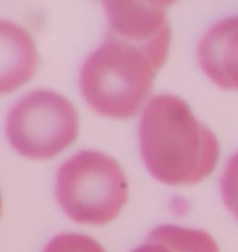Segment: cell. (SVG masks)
<instances>
[{
    "label": "cell",
    "instance_id": "obj_1",
    "mask_svg": "<svg viewBox=\"0 0 238 252\" xmlns=\"http://www.w3.org/2000/svg\"><path fill=\"white\" fill-rule=\"evenodd\" d=\"M138 139L149 174L166 186H196L212 174L220 158L216 134L177 94H157L145 104Z\"/></svg>",
    "mask_w": 238,
    "mask_h": 252
},
{
    "label": "cell",
    "instance_id": "obj_2",
    "mask_svg": "<svg viewBox=\"0 0 238 252\" xmlns=\"http://www.w3.org/2000/svg\"><path fill=\"white\" fill-rule=\"evenodd\" d=\"M164 63L151 50L104 32L103 43L80 67V93L99 115L130 119L149 98Z\"/></svg>",
    "mask_w": 238,
    "mask_h": 252
},
{
    "label": "cell",
    "instance_id": "obj_3",
    "mask_svg": "<svg viewBox=\"0 0 238 252\" xmlns=\"http://www.w3.org/2000/svg\"><path fill=\"white\" fill-rule=\"evenodd\" d=\"M128 198V184L116 158L101 150H80L56 173V200L75 222L106 224Z\"/></svg>",
    "mask_w": 238,
    "mask_h": 252
},
{
    "label": "cell",
    "instance_id": "obj_4",
    "mask_svg": "<svg viewBox=\"0 0 238 252\" xmlns=\"http://www.w3.org/2000/svg\"><path fill=\"white\" fill-rule=\"evenodd\" d=\"M77 108L64 94L38 89L19 98L6 117L9 145L28 159L58 156L79 135Z\"/></svg>",
    "mask_w": 238,
    "mask_h": 252
},
{
    "label": "cell",
    "instance_id": "obj_5",
    "mask_svg": "<svg viewBox=\"0 0 238 252\" xmlns=\"http://www.w3.org/2000/svg\"><path fill=\"white\" fill-rule=\"evenodd\" d=\"M169 6V2L155 0H108L103 4L108 23L106 32L151 50L166 62L171 45V26L167 23Z\"/></svg>",
    "mask_w": 238,
    "mask_h": 252
},
{
    "label": "cell",
    "instance_id": "obj_6",
    "mask_svg": "<svg viewBox=\"0 0 238 252\" xmlns=\"http://www.w3.org/2000/svg\"><path fill=\"white\" fill-rule=\"evenodd\" d=\"M198 62L218 87L238 91V15L225 17L203 33Z\"/></svg>",
    "mask_w": 238,
    "mask_h": 252
},
{
    "label": "cell",
    "instance_id": "obj_7",
    "mask_svg": "<svg viewBox=\"0 0 238 252\" xmlns=\"http://www.w3.org/2000/svg\"><path fill=\"white\" fill-rule=\"evenodd\" d=\"M40 67V54L30 32L13 21L0 19V94L30 82Z\"/></svg>",
    "mask_w": 238,
    "mask_h": 252
},
{
    "label": "cell",
    "instance_id": "obj_8",
    "mask_svg": "<svg viewBox=\"0 0 238 252\" xmlns=\"http://www.w3.org/2000/svg\"><path fill=\"white\" fill-rule=\"evenodd\" d=\"M130 252H220L216 239L205 230L160 224Z\"/></svg>",
    "mask_w": 238,
    "mask_h": 252
},
{
    "label": "cell",
    "instance_id": "obj_9",
    "mask_svg": "<svg viewBox=\"0 0 238 252\" xmlns=\"http://www.w3.org/2000/svg\"><path fill=\"white\" fill-rule=\"evenodd\" d=\"M43 252H106L104 247L97 239L86 234H75L65 232L58 234L47 243Z\"/></svg>",
    "mask_w": 238,
    "mask_h": 252
},
{
    "label": "cell",
    "instance_id": "obj_10",
    "mask_svg": "<svg viewBox=\"0 0 238 252\" xmlns=\"http://www.w3.org/2000/svg\"><path fill=\"white\" fill-rule=\"evenodd\" d=\"M220 188H222V198L227 210L238 219V152L229 158L227 165L223 169Z\"/></svg>",
    "mask_w": 238,
    "mask_h": 252
},
{
    "label": "cell",
    "instance_id": "obj_11",
    "mask_svg": "<svg viewBox=\"0 0 238 252\" xmlns=\"http://www.w3.org/2000/svg\"><path fill=\"white\" fill-rule=\"evenodd\" d=\"M0 212H2V195H0Z\"/></svg>",
    "mask_w": 238,
    "mask_h": 252
}]
</instances>
